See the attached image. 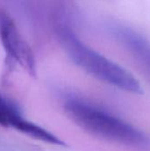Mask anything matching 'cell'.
I'll list each match as a JSON object with an SVG mask.
<instances>
[{
	"instance_id": "obj_1",
	"label": "cell",
	"mask_w": 150,
	"mask_h": 151,
	"mask_svg": "<svg viewBox=\"0 0 150 151\" xmlns=\"http://www.w3.org/2000/svg\"><path fill=\"white\" fill-rule=\"evenodd\" d=\"M56 30L65 51L81 70L105 84L126 93L133 95L143 93L141 82L132 73L85 43L65 16L57 17Z\"/></svg>"
},
{
	"instance_id": "obj_2",
	"label": "cell",
	"mask_w": 150,
	"mask_h": 151,
	"mask_svg": "<svg viewBox=\"0 0 150 151\" xmlns=\"http://www.w3.org/2000/svg\"><path fill=\"white\" fill-rule=\"evenodd\" d=\"M64 109L73 123L94 136L132 149L150 150V138L144 132L91 102L69 96Z\"/></svg>"
},
{
	"instance_id": "obj_3",
	"label": "cell",
	"mask_w": 150,
	"mask_h": 151,
	"mask_svg": "<svg viewBox=\"0 0 150 151\" xmlns=\"http://www.w3.org/2000/svg\"><path fill=\"white\" fill-rule=\"evenodd\" d=\"M0 41L5 51L6 68L11 71L15 65L22 66L30 75L36 72L34 53L22 38L11 13L0 6Z\"/></svg>"
},
{
	"instance_id": "obj_4",
	"label": "cell",
	"mask_w": 150,
	"mask_h": 151,
	"mask_svg": "<svg viewBox=\"0 0 150 151\" xmlns=\"http://www.w3.org/2000/svg\"><path fill=\"white\" fill-rule=\"evenodd\" d=\"M110 30L142 65L150 76V42L141 34L124 24L113 23Z\"/></svg>"
},
{
	"instance_id": "obj_5",
	"label": "cell",
	"mask_w": 150,
	"mask_h": 151,
	"mask_svg": "<svg viewBox=\"0 0 150 151\" xmlns=\"http://www.w3.org/2000/svg\"><path fill=\"white\" fill-rule=\"evenodd\" d=\"M13 128L31 138L41 141L42 142H46L55 146H66V143L59 137L56 136L54 134L46 130L45 128L38 126L37 124L31 122L24 118H21L14 125Z\"/></svg>"
},
{
	"instance_id": "obj_6",
	"label": "cell",
	"mask_w": 150,
	"mask_h": 151,
	"mask_svg": "<svg viewBox=\"0 0 150 151\" xmlns=\"http://www.w3.org/2000/svg\"><path fill=\"white\" fill-rule=\"evenodd\" d=\"M23 116L11 101L7 100L0 92V126L12 127Z\"/></svg>"
}]
</instances>
